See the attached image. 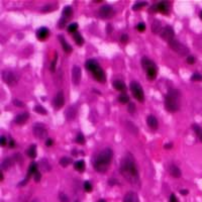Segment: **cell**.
<instances>
[{
  "label": "cell",
  "instance_id": "18",
  "mask_svg": "<svg viewBox=\"0 0 202 202\" xmlns=\"http://www.w3.org/2000/svg\"><path fill=\"white\" fill-rule=\"evenodd\" d=\"M72 15H73V9H72V7H71V6H65V7H64L61 18L64 19V20H66V21H68V20L72 17Z\"/></svg>",
  "mask_w": 202,
  "mask_h": 202
},
{
  "label": "cell",
  "instance_id": "52",
  "mask_svg": "<svg viewBox=\"0 0 202 202\" xmlns=\"http://www.w3.org/2000/svg\"><path fill=\"white\" fill-rule=\"evenodd\" d=\"M0 145H1V147H4V145H6V137L2 135L0 137Z\"/></svg>",
  "mask_w": 202,
  "mask_h": 202
},
{
  "label": "cell",
  "instance_id": "41",
  "mask_svg": "<svg viewBox=\"0 0 202 202\" xmlns=\"http://www.w3.org/2000/svg\"><path fill=\"white\" fill-rule=\"evenodd\" d=\"M75 140H76L78 144H84V141H85V137H84V135L80 132V134H78V135H76Z\"/></svg>",
  "mask_w": 202,
  "mask_h": 202
},
{
  "label": "cell",
  "instance_id": "35",
  "mask_svg": "<svg viewBox=\"0 0 202 202\" xmlns=\"http://www.w3.org/2000/svg\"><path fill=\"white\" fill-rule=\"evenodd\" d=\"M72 163V160L70 158H68V157H63V158H61V160H60V165H61L62 167H67V166H69Z\"/></svg>",
  "mask_w": 202,
  "mask_h": 202
},
{
  "label": "cell",
  "instance_id": "16",
  "mask_svg": "<svg viewBox=\"0 0 202 202\" xmlns=\"http://www.w3.org/2000/svg\"><path fill=\"white\" fill-rule=\"evenodd\" d=\"M28 117H29L28 112L19 113L14 117V122L16 124H19V126H21V124H24L25 122H27V120L28 119Z\"/></svg>",
  "mask_w": 202,
  "mask_h": 202
},
{
  "label": "cell",
  "instance_id": "57",
  "mask_svg": "<svg viewBox=\"0 0 202 202\" xmlns=\"http://www.w3.org/2000/svg\"><path fill=\"white\" fill-rule=\"evenodd\" d=\"M180 193H181L182 195H184V196H186L187 194H188V190H186V189H182V190H180Z\"/></svg>",
  "mask_w": 202,
  "mask_h": 202
},
{
  "label": "cell",
  "instance_id": "42",
  "mask_svg": "<svg viewBox=\"0 0 202 202\" xmlns=\"http://www.w3.org/2000/svg\"><path fill=\"white\" fill-rule=\"evenodd\" d=\"M83 187H84V190L86 192H91L92 191V185H91V183H90L89 181H85Z\"/></svg>",
  "mask_w": 202,
  "mask_h": 202
},
{
  "label": "cell",
  "instance_id": "23",
  "mask_svg": "<svg viewBox=\"0 0 202 202\" xmlns=\"http://www.w3.org/2000/svg\"><path fill=\"white\" fill-rule=\"evenodd\" d=\"M141 66H143V68L145 69V71H147L150 68H152L153 66H156V64H155L152 60H150L149 58L144 57L143 59H141Z\"/></svg>",
  "mask_w": 202,
  "mask_h": 202
},
{
  "label": "cell",
  "instance_id": "7",
  "mask_svg": "<svg viewBox=\"0 0 202 202\" xmlns=\"http://www.w3.org/2000/svg\"><path fill=\"white\" fill-rule=\"evenodd\" d=\"M32 132H33V135L36 137H37V139H40V140L45 139V137H47V135H48V131H47V127L42 123L33 124Z\"/></svg>",
  "mask_w": 202,
  "mask_h": 202
},
{
  "label": "cell",
  "instance_id": "49",
  "mask_svg": "<svg viewBox=\"0 0 202 202\" xmlns=\"http://www.w3.org/2000/svg\"><path fill=\"white\" fill-rule=\"evenodd\" d=\"M187 63L190 64V65H192V64H194V63H195V58L193 57V56L189 55L188 57H187Z\"/></svg>",
  "mask_w": 202,
  "mask_h": 202
},
{
  "label": "cell",
  "instance_id": "8",
  "mask_svg": "<svg viewBox=\"0 0 202 202\" xmlns=\"http://www.w3.org/2000/svg\"><path fill=\"white\" fill-rule=\"evenodd\" d=\"M98 14L102 18H110V17H112L115 14V11L112 6L108 5V4H105V5H103L99 8Z\"/></svg>",
  "mask_w": 202,
  "mask_h": 202
},
{
  "label": "cell",
  "instance_id": "10",
  "mask_svg": "<svg viewBox=\"0 0 202 202\" xmlns=\"http://www.w3.org/2000/svg\"><path fill=\"white\" fill-rule=\"evenodd\" d=\"M151 11L153 12H162V13H168L169 12V3L166 1L158 2L151 7Z\"/></svg>",
  "mask_w": 202,
  "mask_h": 202
},
{
  "label": "cell",
  "instance_id": "24",
  "mask_svg": "<svg viewBox=\"0 0 202 202\" xmlns=\"http://www.w3.org/2000/svg\"><path fill=\"white\" fill-rule=\"evenodd\" d=\"M58 38H59L60 42H61L63 50L65 51L66 53H71V52H72V47H71V46L69 45L68 42H66L65 37H64L63 36H59V37H58Z\"/></svg>",
  "mask_w": 202,
  "mask_h": 202
},
{
  "label": "cell",
  "instance_id": "54",
  "mask_svg": "<svg viewBox=\"0 0 202 202\" xmlns=\"http://www.w3.org/2000/svg\"><path fill=\"white\" fill-rule=\"evenodd\" d=\"M14 158L16 159V161H17V162L22 163V158H21V156H19V154H18V153H16V154H15Z\"/></svg>",
  "mask_w": 202,
  "mask_h": 202
},
{
  "label": "cell",
  "instance_id": "58",
  "mask_svg": "<svg viewBox=\"0 0 202 202\" xmlns=\"http://www.w3.org/2000/svg\"><path fill=\"white\" fill-rule=\"evenodd\" d=\"M172 147H173V144H172V143H169V144H166L165 145V149H171Z\"/></svg>",
  "mask_w": 202,
  "mask_h": 202
},
{
  "label": "cell",
  "instance_id": "59",
  "mask_svg": "<svg viewBox=\"0 0 202 202\" xmlns=\"http://www.w3.org/2000/svg\"><path fill=\"white\" fill-rule=\"evenodd\" d=\"M72 155H73V156H77V151H76V150H73Z\"/></svg>",
  "mask_w": 202,
  "mask_h": 202
},
{
  "label": "cell",
  "instance_id": "1",
  "mask_svg": "<svg viewBox=\"0 0 202 202\" xmlns=\"http://www.w3.org/2000/svg\"><path fill=\"white\" fill-rule=\"evenodd\" d=\"M119 172L122 177L126 179L131 186H134L135 188H140V180L139 170L136 168L135 159L131 156V153H126L123 156L121 162H120Z\"/></svg>",
  "mask_w": 202,
  "mask_h": 202
},
{
  "label": "cell",
  "instance_id": "45",
  "mask_svg": "<svg viewBox=\"0 0 202 202\" xmlns=\"http://www.w3.org/2000/svg\"><path fill=\"white\" fill-rule=\"evenodd\" d=\"M57 60H58V54L56 53V54H55L54 61L52 62V64H51V68H50L52 72H54V71H55V69H56V63H57Z\"/></svg>",
  "mask_w": 202,
  "mask_h": 202
},
{
  "label": "cell",
  "instance_id": "47",
  "mask_svg": "<svg viewBox=\"0 0 202 202\" xmlns=\"http://www.w3.org/2000/svg\"><path fill=\"white\" fill-rule=\"evenodd\" d=\"M33 179H34V181H36V182H40L41 179H42V174L37 171V173L33 175Z\"/></svg>",
  "mask_w": 202,
  "mask_h": 202
},
{
  "label": "cell",
  "instance_id": "62",
  "mask_svg": "<svg viewBox=\"0 0 202 202\" xmlns=\"http://www.w3.org/2000/svg\"><path fill=\"white\" fill-rule=\"evenodd\" d=\"M200 18L202 19V10H201V12H200Z\"/></svg>",
  "mask_w": 202,
  "mask_h": 202
},
{
  "label": "cell",
  "instance_id": "32",
  "mask_svg": "<svg viewBox=\"0 0 202 202\" xmlns=\"http://www.w3.org/2000/svg\"><path fill=\"white\" fill-rule=\"evenodd\" d=\"M74 168L75 170L79 171V172H83L85 170V163L83 160H78L74 162Z\"/></svg>",
  "mask_w": 202,
  "mask_h": 202
},
{
  "label": "cell",
  "instance_id": "6",
  "mask_svg": "<svg viewBox=\"0 0 202 202\" xmlns=\"http://www.w3.org/2000/svg\"><path fill=\"white\" fill-rule=\"evenodd\" d=\"M2 79L7 85L14 86L18 82V76L12 71H3L2 72Z\"/></svg>",
  "mask_w": 202,
  "mask_h": 202
},
{
  "label": "cell",
  "instance_id": "53",
  "mask_svg": "<svg viewBox=\"0 0 202 202\" xmlns=\"http://www.w3.org/2000/svg\"><path fill=\"white\" fill-rule=\"evenodd\" d=\"M128 40V36L127 34H122L121 37H120V41H121L122 42H126Z\"/></svg>",
  "mask_w": 202,
  "mask_h": 202
},
{
  "label": "cell",
  "instance_id": "22",
  "mask_svg": "<svg viewBox=\"0 0 202 202\" xmlns=\"http://www.w3.org/2000/svg\"><path fill=\"white\" fill-rule=\"evenodd\" d=\"M169 172H170L172 177H174V178L181 177V170H180L176 165H171L169 167Z\"/></svg>",
  "mask_w": 202,
  "mask_h": 202
},
{
  "label": "cell",
  "instance_id": "39",
  "mask_svg": "<svg viewBox=\"0 0 202 202\" xmlns=\"http://www.w3.org/2000/svg\"><path fill=\"white\" fill-rule=\"evenodd\" d=\"M118 100L121 103H127L128 101H130V97H128V95H126V93H122V94H120V95H119Z\"/></svg>",
  "mask_w": 202,
  "mask_h": 202
},
{
  "label": "cell",
  "instance_id": "26",
  "mask_svg": "<svg viewBox=\"0 0 202 202\" xmlns=\"http://www.w3.org/2000/svg\"><path fill=\"white\" fill-rule=\"evenodd\" d=\"M126 130H127L128 131L131 132V134L136 135L137 132H139V130H137V127H136L131 121H130V120H126Z\"/></svg>",
  "mask_w": 202,
  "mask_h": 202
},
{
  "label": "cell",
  "instance_id": "34",
  "mask_svg": "<svg viewBox=\"0 0 202 202\" xmlns=\"http://www.w3.org/2000/svg\"><path fill=\"white\" fill-rule=\"evenodd\" d=\"M192 127H193V130H194L195 134L197 135V136H198V139L202 141V127L200 126H198V124H196V123L193 124Z\"/></svg>",
  "mask_w": 202,
  "mask_h": 202
},
{
  "label": "cell",
  "instance_id": "48",
  "mask_svg": "<svg viewBox=\"0 0 202 202\" xmlns=\"http://www.w3.org/2000/svg\"><path fill=\"white\" fill-rule=\"evenodd\" d=\"M13 104H14L16 107H23V106H24V103L21 102V101L18 100V99H14V100H13Z\"/></svg>",
  "mask_w": 202,
  "mask_h": 202
},
{
  "label": "cell",
  "instance_id": "31",
  "mask_svg": "<svg viewBox=\"0 0 202 202\" xmlns=\"http://www.w3.org/2000/svg\"><path fill=\"white\" fill-rule=\"evenodd\" d=\"M40 168L42 171H46V172L51 171V165L49 164L48 160H46V159H42V160H41V162H40Z\"/></svg>",
  "mask_w": 202,
  "mask_h": 202
},
{
  "label": "cell",
  "instance_id": "38",
  "mask_svg": "<svg viewBox=\"0 0 202 202\" xmlns=\"http://www.w3.org/2000/svg\"><path fill=\"white\" fill-rule=\"evenodd\" d=\"M148 5V3L145 1H143V2H136L135 4H134V6H132V10H139L140 8H143L144 6Z\"/></svg>",
  "mask_w": 202,
  "mask_h": 202
},
{
  "label": "cell",
  "instance_id": "36",
  "mask_svg": "<svg viewBox=\"0 0 202 202\" xmlns=\"http://www.w3.org/2000/svg\"><path fill=\"white\" fill-rule=\"evenodd\" d=\"M33 110L36 111L37 113H40L42 115H46L47 113H48V111H47L44 107H42V105H38V104L33 107Z\"/></svg>",
  "mask_w": 202,
  "mask_h": 202
},
{
  "label": "cell",
  "instance_id": "25",
  "mask_svg": "<svg viewBox=\"0 0 202 202\" xmlns=\"http://www.w3.org/2000/svg\"><path fill=\"white\" fill-rule=\"evenodd\" d=\"M12 164H13V161H12L11 158H5L1 162V170H4V171L8 170L12 166Z\"/></svg>",
  "mask_w": 202,
  "mask_h": 202
},
{
  "label": "cell",
  "instance_id": "12",
  "mask_svg": "<svg viewBox=\"0 0 202 202\" xmlns=\"http://www.w3.org/2000/svg\"><path fill=\"white\" fill-rule=\"evenodd\" d=\"M92 75L93 77L97 80V82L99 83H105L106 81V76H105V73L103 71V69L100 67H97L95 70L92 72Z\"/></svg>",
  "mask_w": 202,
  "mask_h": 202
},
{
  "label": "cell",
  "instance_id": "9",
  "mask_svg": "<svg viewBox=\"0 0 202 202\" xmlns=\"http://www.w3.org/2000/svg\"><path fill=\"white\" fill-rule=\"evenodd\" d=\"M174 29L172 28L169 25H167V27H163L162 31L160 32V36L163 40H165L166 42H171L172 40H174Z\"/></svg>",
  "mask_w": 202,
  "mask_h": 202
},
{
  "label": "cell",
  "instance_id": "5",
  "mask_svg": "<svg viewBox=\"0 0 202 202\" xmlns=\"http://www.w3.org/2000/svg\"><path fill=\"white\" fill-rule=\"evenodd\" d=\"M130 88L131 90V93L137 101L140 102H144L145 100V93H144V90H143V87L137 83L135 81H132L130 85Z\"/></svg>",
  "mask_w": 202,
  "mask_h": 202
},
{
  "label": "cell",
  "instance_id": "33",
  "mask_svg": "<svg viewBox=\"0 0 202 202\" xmlns=\"http://www.w3.org/2000/svg\"><path fill=\"white\" fill-rule=\"evenodd\" d=\"M73 38H74V41H75V42L78 46H83V44H84V38H83V37L81 36V34L79 33V32H76V33H74V36H73Z\"/></svg>",
  "mask_w": 202,
  "mask_h": 202
},
{
  "label": "cell",
  "instance_id": "4",
  "mask_svg": "<svg viewBox=\"0 0 202 202\" xmlns=\"http://www.w3.org/2000/svg\"><path fill=\"white\" fill-rule=\"evenodd\" d=\"M168 44L171 47V49L173 50L174 52H176V53H177L179 56H181V57H184V56H188L189 49L187 48L186 46H184L183 44H181L180 42L176 41L175 38H174V40H172L171 42H169Z\"/></svg>",
  "mask_w": 202,
  "mask_h": 202
},
{
  "label": "cell",
  "instance_id": "3",
  "mask_svg": "<svg viewBox=\"0 0 202 202\" xmlns=\"http://www.w3.org/2000/svg\"><path fill=\"white\" fill-rule=\"evenodd\" d=\"M180 99H181V93L177 89H169L168 93L165 95V108L170 112L178 111L180 108Z\"/></svg>",
  "mask_w": 202,
  "mask_h": 202
},
{
  "label": "cell",
  "instance_id": "27",
  "mask_svg": "<svg viewBox=\"0 0 202 202\" xmlns=\"http://www.w3.org/2000/svg\"><path fill=\"white\" fill-rule=\"evenodd\" d=\"M145 72H147L148 79L154 80L155 78H156V76H157V67L156 66H153L152 68H150L149 70H147Z\"/></svg>",
  "mask_w": 202,
  "mask_h": 202
},
{
  "label": "cell",
  "instance_id": "30",
  "mask_svg": "<svg viewBox=\"0 0 202 202\" xmlns=\"http://www.w3.org/2000/svg\"><path fill=\"white\" fill-rule=\"evenodd\" d=\"M27 155L31 158V159H34L37 157V149H36V145H32L27 150Z\"/></svg>",
  "mask_w": 202,
  "mask_h": 202
},
{
  "label": "cell",
  "instance_id": "11",
  "mask_svg": "<svg viewBox=\"0 0 202 202\" xmlns=\"http://www.w3.org/2000/svg\"><path fill=\"white\" fill-rule=\"evenodd\" d=\"M81 77H82V72L81 69L78 66H74L72 69V81L74 85H79L81 81Z\"/></svg>",
  "mask_w": 202,
  "mask_h": 202
},
{
  "label": "cell",
  "instance_id": "17",
  "mask_svg": "<svg viewBox=\"0 0 202 202\" xmlns=\"http://www.w3.org/2000/svg\"><path fill=\"white\" fill-rule=\"evenodd\" d=\"M76 114H77V109L74 105L70 106L69 108L65 111V116L68 120H72L76 117Z\"/></svg>",
  "mask_w": 202,
  "mask_h": 202
},
{
  "label": "cell",
  "instance_id": "28",
  "mask_svg": "<svg viewBox=\"0 0 202 202\" xmlns=\"http://www.w3.org/2000/svg\"><path fill=\"white\" fill-rule=\"evenodd\" d=\"M162 24L160 20H155L152 24V31L154 33H160L162 31Z\"/></svg>",
  "mask_w": 202,
  "mask_h": 202
},
{
  "label": "cell",
  "instance_id": "44",
  "mask_svg": "<svg viewBox=\"0 0 202 202\" xmlns=\"http://www.w3.org/2000/svg\"><path fill=\"white\" fill-rule=\"evenodd\" d=\"M53 4H48V5H45L44 7L42 8V12H49V11H52L54 9L53 8Z\"/></svg>",
  "mask_w": 202,
  "mask_h": 202
},
{
  "label": "cell",
  "instance_id": "50",
  "mask_svg": "<svg viewBox=\"0 0 202 202\" xmlns=\"http://www.w3.org/2000/svg\"><path fill=\"white\" fill-rule=\"evenodd\" d=\"M135 110V106L134 103H131L130 105H128V111H130L131 114H134V111Z\"/></svg>",
  "mask_w": 202,
  "mask_h": 202
},
{
  "label": "cell",
  "instance_id": "21",
  "mask_svg": "<svg viewBox=\"0 0 202 202\" xmlns=\"http://www.w3.org/2000/svg\"><path fill=\"white\" fill-rule=\"evenodd\" d=\"M85 66L86 68H87V70L90 71V72H93L97 67H99V65H98V63L95 61V60H93V59H90V60H87L85 63Z\"/></svg>",
  "mask_w": 202,
  "mask_h": 202
},
{
  "label": "cell",
  "instance_id": "15",
  "mask_svg": "<svg viewBox=\"0 0 202 202\" xmlns=\"http://www.w3.org/2000/svg\"><path fill=\"white\" fill-rule=\"evenodd\" d=\"M123 202H140V199H139V196H137L135 192L130 191L124 195Z\"/></svg>",
  "mask_w": 202,
  "mask_h": 202
},
{
  "label": "cell",
  "instance_id": "46",
  "mask_svg": "<svg viewBox=\"0 0 202 202\" xmlns=\"http://www.w3.org/2000/svg\"><path fill=\"white\" fill-rule=\"evenodd\" d=\"M136 29H137L139 32H145V24L144 22L137 23V24H136Z\"/></svg>",
  "mask_w": 202,
  "mask_h": 202
},
{
  "label": "cell",
  "instance_id": "40",
  "mask_svg": "<svg viewBox=\"0 0 202 202\" xmlns=\"http://www.w3.org/2000/svg\"><path fill=\"white\" fill-rule=\"evenodd\" d=\"M59 200L61 201V202H69L70 201V199H69V197L65 194V193H59Z\"/></svg>",
  "mask_w": 202,
  "mask_h": 202
},
{
  "label": "cell",
  "instance_id": "19",
  "mask_svg": "<svg viewBox=\"0 0 202 202\" xmlns=\"http://www.w3.org/2000/svg\"><path fill=\"white\" fill-rule=\"evenodd\" d=\"M112 86H113V88H114L115 90H117V91L123 92V93H126V84H124V83L122 82V81H120V80H115V81H113Z\"/></svg>",
  "mask_w": 202,
  "mask_h": 202
},
{
  "label": "cell",
  "instance_id": "2",
  "mask_svg": "<svg viewBox=\"0 0 202 202\" xmlns=\"http://www.w3.org/2000/svg\"><path fill=\"white\" fill-rule=\"evenodd\" d=\"M112 157H113V152L111 149L106 148L104 150H102L100 153H98L96 155L92 162L94 169L98 173H105L110 165Z\"/></svg>",
  "mask_w": 202,
  "mask_h": 202
},
{
  "label": "cell",
  "instance_id": "56",
  "mask_svg": "<svg viewBox=\"0 0 202 202\" xmlns=\"http://www.w3.org/2000/svg\"><path fill=\"white\" fill-rule=\"evenodd\" d=\"M8 145H9V148L13 149V148L15 147V141H14L13 140H9V144H8Z\"/></svg>",
  "mask_w": 202,
  "mask_h": 202
},
{
  "label": "cell",
  "instance_id": "61",
  "mask_svg": "<svg viewBox=\"0 0 202 202\" xmlns=\"http://www.w3.org/2000/svg\"><path fill=\"white\" fill-rule=\"evenodd\" d=\"M98 202H106V200L105 199H99V200H98Z\"/></svg>",
  "mask_w": 202,
  "mask_h": 202
},
{
  "label": "cell",
  "instance_id": "20",
  "mask_svg": "<svg viewBox=\"0 0 202 202\" xmlns=\"http://www.w3.org/2000/svg\"><path fill=\"white\" fill-rule=\"evenodd\" d=\"M147 123H148L149 127H151L152 130H157L158 126H159L158 119L155 117L154 115H149L148 118H147Z\"/></svg>",
  "mask_w": 202,
  "mask_h": 202
},
{
  "label": "cell",
  "instance_id": "37",
  "mask_svg": "<svg viewBox=\"0 0 202 202\" xmlns=\"http://www.w3.org/2000/svg\"><path fill=\"white\" fill-rule=\"evenodd\" d=\"M68 32H72V33H76L77 32V29H78V23H76V22H73L71 24H69L68 25Z\"/></svg>",
  "mask_w": 202,
  "mask_h": 202
},
{
  "label": "cell",
  "instance_id": "64",
  "mask_svg": "<svg viewBox=\"0 0 202 202\" xmlns=\"http://www.w3.org/2000/svg\"><path fill=\"white\" fill-rule=\"evenodd\" d=\"M74 202H80V201H79V200H75Z\"/></svg>",
  "mask_w": 202,
  "mask_h": 202
},
{
  "label": "cell",
  "instance_id": "51",
  "mask_svg": "<svg viewBox=\"0 0 202 202\" xmlns=\"http://www.w3.org/2000/svg\"><path fill=\"white\" fill-rule=\"evenodd\" d=\"M169 202H179L178 198L176 197V195L174 194V193H172V194H171L170 199H169Z\"/></svg>",
  "mask_w": 202,
  "mask_h": 202
},
{
  "label": "cell",
  "instance_id": "43",
  "mask_svg": "<svg viewBox=\"0 0 202 202\" xmlns=\"http://www.w3.org/2000/svg\"><path fill=\"white\" fill-rule=\"evenodd\" d=\"M191 80L194 81V82L195 81H202V75L200 73H194L191 77Z\"/></svg>",
  "mask_w": 202,
  "mask_h": 202
},
{
  "label": "cell",
  "instance_id": "63",
  "mask_svg": "<svg viewBox=\"0 0 202 202\" xmlns=\"http://www.w3.org/2000/svg\"><path fill=\"white\" fill-rule=\"evenodd\" d=\"M32 202H38V201H37V200H32Z\"/></svg>",
  "mask_w": 202,
  "mask_h": 202
},
{
  "label": "cell",
  "instance_id": "14",
  "mask_svg": "<svg viewBox=\"0 0 202 202\" xmlns=\"http://www.w3.org/2000/svg\"><path fill=\"white\" fill-rule=\"evenodd\" d=\"M50 34V31L48 27H42L37 29V37L40 41H45L47 37H49Z\"/></svg>",
  "mask_w": 202,
  "mask_h": 202
},
{
  "label": "cell",
  "instance_id": "60",
  "mask_svg": "<svg viewBox=\"0 0 202 202\" xmlns=\"http://www.w3.org/2000/svg\"><path fill=\"white\" fill-rule=\"evenodd\" d=\"M0 180H1V181L3 180V173H2V172L0 173Z\"/></svg>",
  "mask_w": 202,
  "mask_h": 202
},
{
  "label": "cell",
  "instance_id": "55",
  "mask_svg": "<svg viewBox=\"0 0 202 202\" xmlns=\"http://www.w3.org/2000/svg\"><path fill=\"white\" fill-rule=\"evenodd\" d=\"M53 144H54V141H53V140H51V139H48V140H47V141H46V145H47V147H52V145H53Z\"/></svg>",
  "mask_w": 202,
  "mask_h": 202
},
{
  "label": "cell",
  "instance_id": "13",
  "mask_svg": "<svg viewBox=\"0 0 202 202\" xmlns=\"http://www.w3.org/2000/svg\"><path fill=\"white\" fill-rule=\"evenodd\" d=\"M64 103H65V99H64V94L62 91H59L54 98V107L55 109H61L64 106Z\"/></svg>",
  "mask_w": 202,
  "mask_h": 202
},
{
  "label": "cell",
  "instance_id": "29",
  "mask_svg": "<svg viewBox=\"0 0 202 202\" xmlns=\"http://www.w3.org/2000/svg\"><path fill=\"white\" fill-rule=\"evenodd\" d=\"M37 168H38V165L37 164V163H32L28 167V171H27V176L32 177V175H34L37 172Z\"/></svg>",
  "mask_w": 202,
  "mask_h": 202
}]
</instances>
